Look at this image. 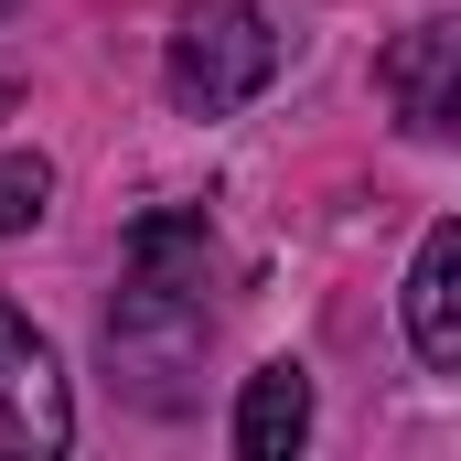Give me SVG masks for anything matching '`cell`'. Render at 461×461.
Wrapping results in <instances>:
<instances>
[{
	"label": "cell",
	"mask_w": 461,
	"mask_h": 461,
	"mask_svg": "<svg viewBox=\"0 0 461 461\" xmlns=\"http://www.w3.org/2000/svg\"><path fill=\"white\" fill-rule=\"evenodd\" d=\"M194 354H204V301H194V279L129 268V290H118V312H108V375H129V397H150V408H183Z\"/></svg>",
	"instance_id": "obj_2"
},
{
	"label": "cell",
	"mask_w": 461,
	"mask_h": 461,
	"mask_svg": "<svg viewBox=\"0 0 461 461\" xmlns=\"http://www.w3.org/2000/svg\"><path fill=\"white\" fill-rule=\"evenodd\" d=\"M161 76H172V97L194 118H226V108H247V97L279 76V32H268L258 0H183Z\"/></svg>",
	"instance_id": "obj_1"
},
{
	"label": "cell",
	"mask_w": 461,
	"mask_h": 461,
	"mask_svg": "<svg viewBox=\"0 0 461 461\" xmlns=\"http://www.w3.org/2000/svg\"><path fill=\"white\" fill-rule=\"evenodd\" d=\"M76 440V386H65V354L43 344L11 301H0V451L11 461H54Z\"/></svg>",
	"instance_id": "obj_3"
},
{
	"label": "cell",
	"mask_w": 461,
	"mask_h": 461,
	"mask_svg": "<svg viewBox=\"0 0 461 461\" xmlns=\"http://www.w3.org/2000/svg\"><path fill=\"white\" fill-rule=\"evenodd\" d=\"M408 344H419L429 375H461V226L451 215L419 236V258H408Z\"/></svg>",
	"instance_id": "obj_5"
},
{
	"label": "cell",
	"mask_w": 461,
	"mask_h": 461,
	"mask_svg": "<svg viewBox=\"0 0 461 461\" xmlns=\"http://www.w3.org/2000/svg\"><path fill=\"white\" fill-rule=\"evenodd\" d=\"M43 204H54V161L43 150H0V236L43 226Z\"/></svg>",
	"instance_id": "obj_7"
},
{
	"label": "cell",
	"mask_w": 461,
	"mask_h": 461,
	"mask_svg": "<svg viewBox=\"0 0 461 461\" xmlns=\"http://www.w3.org/2000/svg\"><path fill=\"white\" fill-rule=\"evenodd\" d=\"M375 86H386V108L408 118L419 140H440V129L461 118V22H419V32H397L386 65H375Z\"/></svg>",
	"instance_id": "obj_4"
},
{
	"label": "cell",
	"mask_w": 461,
	"mask_h": 461,
	"mask_svg": "<svg viewBox=\"0 0 461 461\" xmlns=\"http://www.w3.org/2000/svg\"><path fill=\"white\" fill-rule=\"evenodd\" d=\"M312 440V375L301 365H258L247 397H236V451L247 461H290Z\"/></svg>",
	"instance_id": "obj_6"
}]
</instances>
